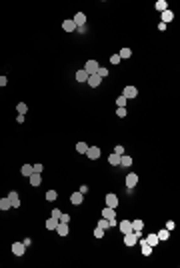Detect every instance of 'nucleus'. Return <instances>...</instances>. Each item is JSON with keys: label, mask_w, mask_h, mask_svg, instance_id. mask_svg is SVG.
<instances>
[{"label": "nucleus", "mask_w": 180, "mask_h": 268, "mask_svg": "<svg viewBox=\"0 0 180 268\" xmlns=\"http://www.w3.org/2000/svg\"><path fill=\"white\" fill-rule=\"evenodd\" d=\"M104 200H106V206H108V208H116V206H118V196H116V194H106Z\"/></svg>", "instance_id": "7"}, {"label": "nucleus", "mask_w": 180, "mask_h": 268, "mask_svg": "<svg viewBox=\"0 0 180 268\" xmlns=\"http://www.w3.org/2000/svg\"><path fill=\"white\" fill-rule=\"evenodd\" d=\"M56 196H58L56 190H48V192H46V200L48 202H54V200H56Z\"/></svg>", "instance_id": "33"}, {"label": "nucleus", "mask_w": 180, "mask_h": 268, "mask_svg": "<svg viewBox=\"0 0 180 268\" xmlns=\"http://www.w3.org/2000/svg\"><path fill=\"white\" fill-rule=\"evenodd\" d=\"M58 222H60V220H58V218H54V216H50V218H48V220H46V228H48V230H56V226H58Z\"/></svg>", "instance_id": "18"}, {"label": "nucleus", "mask_w": 180, "mask_h": 268, "mask_svg": "<svg viewBox=\"0 0 180 268\" xmlns=\"http://www.w3.org/2000/svg\"><path fill=\"white\" fill-rule=\"evenodd\" d=\"M142 228H144V222L142 220H132V232L136 234V238L142 236Z\"/></svg>", "instance_id": "2"}, {"label": "nucleus", "mask_w": 180, "mask_h": 268, "mask_svg": "<svg viewBox=\"0 0 180 268\" xmlns=\"http://www.w3.org/2000/svg\"><path fill=\"white\" fill-rule=\"evenodd\" d=\"M114 154H118V156H122V154H124V146H122V144H118V146H114Z\"/></svg>", "instance_id": "36"}, {"label": "nucleus", "mask_w": 180, "mask_h": 268, "mask_svg": "<svg viewBox=\"0 0 180 268\" xmlns=\"http://www.w3.org/2000/svg\"><path fill=\"white\" fill-rule=\"evenodd\" d=\"M156 236H158V240H168V238H170V230H166V228H164V230H160Z\"/></svg>", "instance_id": "31"}, {"label": "nucleus", "mask_w": 180, "mask_h": 268, "mask_svg": "<svg viewBox=\"0 0 180 268\" xmlns=\"http://www.w3.org/2000/svg\"><path fill=\"white\" fill-rule=\"evenodd\" d=\"M28 178H30V184H32V186H40V184H42V178H40V174H36V172H32Z\"/></svg>", "instance_id": "17"}, {"label": "nucleus", "mask_w": 180, "mask_h": 268, "mask_svg": "<svg viewBox=\"0 0 180 268\" xmlns=\"http://www.w3.org/2000/svg\"><path fill=\"white\" fill-rule=\"evenodd\" d=\"M94 236H96V238H102V236H104V230L96 226V228H94Z\"/></svg>", "instance_id": "39"}, {"label": "nucleus", "mask_w": 180, "mask_h": 268, "mask_svg": "<svg viewBox=\"0 0 180 268\" xmlns=\"http://www.w3.org/2000/svg\"><path fill=\"white\" fill-rule=\"evenodd\" d=\"M60 214H62V210H60V208H54V210L50 212V216H54V218H58V220H60Z\"/></svg>", "instance_id": "40"}, {"label": "nucleus", "mask_w": 180, "mask_h": 268, "mask_svg": "<svg viewBox=\"0 0 180 268\" xmlns=\"http://www.w3.org/2000/svg\"><path fill=\"white\" fill-rule=\"evenodd\" d=\"M118 228H120L122 234H128V232H132V222L130 220H122V222H118Z\"/></svg>", "instance_id": "8"}, {"label": "nucleus", "mask_w": 180, "mask_h": 268, "mask_svg": "<svg viewBox=\"0 0 180 268\" xmlns=\"http://www.w3.org/2000/svg\"><path fill=\"white\" fill-rule=\"evenodd\" d=\"M72 22L76 24V28H78V26H84L86 24V14L84 12H76V16L72 18Z\"/></svg>", "instance_id": "10"}, {"label": "nucleus", "mask_w": 180, "mask_h": 268, "mask_svg": "<svg viewBox=\"0 0 180 268\" xmlns=\"http://www.w3.org/2000/svg\"><path fill=\"white\" fill-rule=\"evenodd\" d=\"M136 184H138V174L136 172H130L126 176V188H134Z\"/></svg>", "instance_id": "4"}, {"label": "nucleus", "mask_w": 180, "mask_h": 268, "mask_svg": "<svg viewBox=\"0 0 180 268\" xmlns=\"http://www.w3.org/2000/svg\"><path fill=\"white\" fill-rule=\"evenodd\" d=\"M24 252H26V246H24L22 242H14V244H12V254H14V256H22Z\"/></svg>", "instance_id": "6"}, {"label": "nucleus", "mask_w": 180, "mask_h": 268, "mask_svg": "<svg viewBox=\"0 0 180 268\" xmlns=\"http://www.w3.org/2000/svg\"><path fill=\"white\" fill-rule=\"evenodd\" d=\"M100 82H102V78H100L98 74H90L88 80H86V84L92 86V88H96V86H100Z\"/></svg>", "instance_id": "9"}, {"label": "nucleus", "mask_w": 180, "mask_h": 268, "mask_svg": "<svg viewBox=\"0 0 180 268\" xmlns=\"http://www.w3.org/2000/svg\"><path fill=\"white\" fill-rule=\"evenodd\" d=\"M42 170H44L42 164H34V166H32V172H36V174H42Z\"/></svg>", "instance_id": "37"}, {"label": "nucleus", "mask_w": 180, "mask_h": 268, "mask_svg": "<svg viewBox=\"0 0 180 268\" xmlns=\"http://www.w3.org/2000/svg\"><path fill=\"white\" fill-rule=\"evenodd\" d=\"M144 240H146V242H148V244L152 246V248H154V246H158V242H160V240H158V236H156V234H148V236H146Z\"/></svg>", "instance_id": "20"}, {"label": "nucleus", "mask_w": 180, "mask_h": 268, "mask_svg": "<svg viewBox=\"0 0 180 268\" xmlns=\"http://www.w3.org/2000/svg\"><path fill=\"white\" fill-rule=\"evenodd\" d=\"M122 96L124 98H136L138 96V88H136V86H126L124 92H122Z\"/></svg>", "instance_id": "5"}, {"label": "nucleus", "mask_w": 180, "mask_h": 268, "mask_svg": "<svg viewBox=\"0 0 180 268\" xmlns=\"http://www.w3.org/2000/svg\"><path fill=\"white\" fill-rule=\"evenodd\" d=\"M98 68H100V64H98L96 60H88V62L84 64V70L88 72V76H90V74H96V70H98Z\"/></svg>", "instance_id": "1"}, {"label": "nucleus", "mask_w": 180, "mask_h": 268, "mask_svg": "<svg viewBox=\"0 0 180 268\" xmlns=\"http://www.w3.org/2000/svg\"><path fill=\"white\" fill-rule=\"evenodd\" d=\"M108 162H110L112 166H120V156H118V154H114V152H112V154L108 156Z\"/></svg>", "instance_id": "25"}, {"label": "nucleus", "mask_w": 180, "mask_h": 268, "mask_svg": "<svg viewBox=\"0 0 180 268\" xmlns=\"http://www.w3.org/2000/svg\"><path fill=\"white\" fill-rule=\"evenodd\" d=\"M56 232L60 234V236H68V224L66 222H58V226H56Z\"/></svg>", "instance_id": "15"}, {"label": "nucleus", "mask_w": 180, "mask_h": 268, "mask_svg": "<svg viewBox=\"0 0 180 268\" xmlns=\"http://www.w3.org/2000/svg\"><path fill=\"white\" fill-rule=\"evenodd\" d=\"M102 218H106V220H112V218H116V208H106L102 210Z\"/></svg>", "instance_id": "14"}, {"label": "nucleus", "mask_w": 180, "mask_h": 268, "mask_svg": "<svg viewBox=\"0 0 180 268\" xmlns=\"http://www.w3.org/2000/svg\"><path fill=\"white\" fill-rule=\"evenodd\" d=\"M8 198H10V204H12V208H18V206H20V198H18V192H14V190H12V192L8 194Z\"/></svg>", "instance_id": "16"}, {"label": "nucleus", "mask_w": 180, "mask_h": 268, "mask_svg": "<svg viewBox=\"0 0 180 268\" xmlns=\"http://www.w3.org/2000/svg\"><path fill=\"white\" fill-rule=\"evenodd\" d=\"M20 174H22V176H30L32 174V164H24V166L20 168Z\"/></svg>", "instance_id": "26"}, {"label": "nucleus", "mask_w": 180, "mask_h": 268, "mask_svg": "<svg viewBox=\"0 0 180 268\" xmlns=\"http://www.w3.org/2000/svg\"><path fill=\"white\" fill-rule=\"evenodd\" d=\"M12 208V204H10V198H0V210H10Z\"/></svg>", "instance_id": "22"}, {"label": "nucleus", "mask_w": 180, "mask_h": 268, "mask_svg": "<svg viewBox=\"0 0 180 268\" xmlns=\"http://www.w3.org/2000/svg\"><path fill=\"white\" fill-rule=\"evenodd\" d=\"M16 122L22 124V122H24V114H18V116H16Z\"/></svg>", "instance_id": "45"}, {"label": "nucleus", "mask_w": 180, "mask_h": 268, "mask_svg": "<svg viewBox=\"0 0 180 268\" xmlns=\"http://www.w3.org/2000/svg\"><path fill=\"white\" fill-rule=\"evenodd\" d=\"M126 114H128V110H126V108H118V110H116V116H120V118H124Z\"/></svg>", "instance_id": "38"}, {"label": "nucleus", "mask_w": 180, "mask_h": 268, "mask_svg": "<svg viewBox=\"0 0 180 268\" xmlns=\"http://www.w3.org/2000/svg\"><path fill=\"white\" fill-rule=\"evenodd\" d=\"M118 56H120V60H122V58H130V56H132V50H130V48H122V50L118 52Z\"/></svg>", "instance_id": "29"}, {"label": "nucleus", "mask_w": 180, "mask_h": 268, "mask_svg": "<svg viewBox=\"0 0 180 268\" xmlns=\"http://www.w3.org/2000/svg\"><path fill=\"white\" fill-rule=\"evenodd\" d=\"M126 104H128V98H124V96H118L116 98V106L118 108H126Z\"/></svg>", "instance_id": "30"}, {"label": "nucleus", "mask_w": 180, "mask_h": 268, "mask_svg": "<svg viewBox=\"0 0 180 268\" xmlns=\"http://www.w3.org/2000/svg\"><path fill=\"white\" fill-rule=\"evenodd\" d=\"M158 30H160V32L166 30V24H164V22H158Z\"/></svg>", "instance_id": "47"}, {"label": "nucleus", "mask_w": 180, "mask_h": 268, "mask_svg": "<svg viewBox=\"0 0 180 268\" xmlns=\"http://www.w3.org/2000/svg\"><path fill=\"white\" fill-rule=\"evenodd\" d=\"M174 226H176V222H174V220H168L166 222V230H174Z\"/></svg>", "instance_id": "42"}, {"label": "nucleus", "mask_w": 180, "mask_h": 268, "mask_svg": "<svg viewBox=\"0 0 180 268\" xmlns=\"http://www.w3.org/2000/svg\"><path fill=\"white\" fill-rule=\"evenodd\" d=\"M86 150H88V144H86V142H78V144H76V152L86 154Z\"/></svg>", "instance_id": "27"}, {"label": "nucleus", "mask_w": 180, "mask_h": 268, "mask_svg": "<svg viewBox=\"0 0 180 268\" xmlns=\"http://www.w3.org/2000/svg\"><path fill=\"white\" fill-rule=\"evenodd\" d=\"M70 202H72L74 206H80L84 202V194L82 192H72V196H70Z\"/></svg>", "instance_id": "11"}, {"label": "nucleus", "mask_w": 180, "mask_h": 268, "mask_svg": "<svg viewBox=\"0 0 180 268\" xmlns=\"http://www.w3.org/2000/svg\"><path fill=\"white\" fill-rule=\"evenodd\" d=\"M16 110H18V114H26V110H28V106H26L24 102H18V106H16Z\"/></svg>", "instance_id": "34"}, {"label": "nucleus", "mask_w": 180, "mask_h": 268, "mask_svg": "<svg viewBox=\"0 0 180 268\" xmlns=\"http://www.w3.org/2000/svg\"><path fill=\"white\" fill-rule=\"evenodd\" d=\"M96 74H98V76H100V78H106V76H108V70L100 66V68H98V70H96Z\"/></svg>", "instance_id": "35"}, {"label": "nucleus", "mask_w": 180, "mask_h": 268, "mask_svg": "<svg viewBox=\"0 0 180 268\" xmlns=\"http://www.w3.org/2000/svg\"><path fill=\"white\" fill-rule=\"evenodd\" d=\"M6 84H8V78L6 76H0V88H4Z\"/></svg>", "instance_id": "43"}, {"label": "nucleus", "mask_w": 180, "mask_h": 268, "mask_svg": "<svg viewBox=\"0 0 180 268\" xmlns=\"http://www.w3.org/2000/svg\"><path fill=\"white\" fill-rule=\"evenodd\" d=\"M76 80H78V82H86V80H88V72H86L84 68L78 70V72H76Z\"/></svg>", "instance_id": "23"}, {"label": "nucleus", "mask_w": 180, "mask_h": 268, "mask_svg": "<svg viewBox=\"0 0 180 268\" xmlns=\"http://www.w3.org/2000/svg\"><path fill=\"white\" fill-rule=\"evenodd\" d=\"M130 164H132V158L130 156H126V154L120 156V166H130Z\"/></svg>", "instance_id": "28"}, {"label": "nucleus", "mask_w": 180, "mask_h": 268, "mask_svg": "<svg viewBox=\"0 0 180 268\" xmlns=\"http://www.w3.org/2000/svg\"><path fill=\"white\" fill-rule=\"evenodd\" d=\"M60 222H70V214H60Z\"/></svg>", "instance_id": "44"}, {"label": "nucleus", "mask_w": 180, "mask_h": 268, "mask_svg": "<svg viewBox=\"0 0 180 268\" xmlns=\"http://www.w3.org/2000/svg\"><path fill=\"white\" fill-rule=\"evenodd\" d=\"M138 240H140V248H142V254H144V256H150V254H152V246L146 242L142 236H140Z\"/></svg>", "instance_id": "13"}, {"label": "nucleus", "mask_w": 180, "mask_h": 268, "mask_svg": "<svg viewBox=\"0 0 180 268\" xmlns=\"http://www.w3.org/2000/svg\"><path fill=\"white\" fill-rule=\"evenodd\" d=\"M136 242H138V238H136V234H134V232H128V234H124V244H126L128 248H130V246H134Z\"/></svg>", "instance_id": "12"}, {"label": "nucleus", "mask_w": 180, "mask_h": 268, "mask_svg": "<svg viewBox=\"0 0 180 268\" xmlns=\"http://www.w3.org/2000/svg\"><path fill=\"white\" fill-rule=\"evenodd\" d=\"M86 156H88L90 160H98V158H100V148H98V146H88Z\"/></svg>", "instance_id": "3"}, {"label": "nucleus", "mask_w": 180, "mask_h": 268, "mask_svg": "<svg viewBox=\"0 0 180 268\" xmlns=\"http://www.w3.org/2000/svg\"><path fill=\"white\" fill-rule=\"evenodd\" d=\"M98 228H102V230L110 228V220H106V218H100V220H98Z\"/></svg>", "instance_id": "32"}, {"label": "nucleus", "mask_w": 180, "mask_h": 268, "mask_svg": "<svg viewBox=\"0 0 180 268\" xmlns=\"http://www.w3.org/2000/svg\"><path fill=\"white\" fill-rule=\"evenodd\" d=\"M62 28H64V32H74V30H76V24L72 22V20H64V22H62Z\"/></svg>", "instance_id": "19"}, {"label": "nucleus", "mask_w": 180, "mask_h": 268, "mask_svg": "<svg viewBox=\"0 0 180 268\" xmlns=\"http://www.w3.org/2000/svg\"><path fill=\"white\" fill-rule=\"evenodd\" d=\"M110 62H112V64H120V56H118V54H112V56H110Z\"/></svg>", "instance_id": "41"}, {"label": "nucleus", "mask_w": 180, "mask_h": 268, "mask_svg": "<svg viewBox=\"0 0 180 268\" xmlns=\"http://www.w3.org/2000/svg\"><path fill=\"white\" fill-rule=\"evenodd\" d=\"M172 18H174V12H172V10H164V12H162V22H164V24L170 22Z\"/></svg>", "instance_id": "24"}, {"label": "nucleus", "mask_w": 180, "mask_h": 268, "mask_svg": "<svg viewBox=\"0 0 180 268\" xmlns=\"http://www.w3.org/2000/svg\"><path fill=\"white\" fill-rule=\"evenodd\" d=\"M78 192H82V194H86V192H88V186H86V184H82V186H80V190H78Z\"/></svg>", "instance_id": "46"}, {"label": "nucleus", "mask_w": 180, "mask_h": 268, "mask_svg": "<svg viewBox=\"0 0 180 268\" xmlns=\"http://www.w3.org/2000/svg\"><path fill=\"white\" fill-rule=\"evenodd\" d=\"M154 8L158 10V12H164V10H168V2L166 0H158V2L154 4Z\"/></svg>", "instance_id": "21"}, {"label": "nucleus", "mask_w": 180, "mask_h": 268, "mask_svg": "<svg viewBox=\"0 0 180 268\" xmlns=\"http://www.w3.org/2000/svg\"><path fill=\"white\" fill-rule=\"evenodd\" d=\"M22 244H24V246H30V244H32V240H30V238H24V240H22Z\"/></svg>", "instance_id": "48"}]
</instances>
